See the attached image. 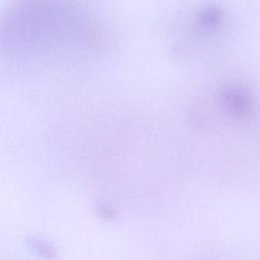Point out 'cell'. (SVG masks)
<instances>
[{"mask_svg": "<svg viewBox=\"0 0 260 260\" xmlns=\"http://www.w3.org/2000/svg\"><path fill=\"white\" fill-rule=\"evenodd\" d=\"M86 0H13L4 19L10 38L32 43L61 38L92 41L101 21Z\"/></svg>", "mask_w": 260, "mask_h": 260, "instance_id": "obj_1", "label": "cell"}, {"mask_svg": "<svg viewBox=\"0 0 260 260\" xmlns=\"http://www.w3.org/2000/svg\"><path fill=\"white\" fill-rule=\"evenodd\" d=\"M218 102L224 112L234 118H249L256 110L254 95L242 83H230L222 87Z\"/></svg>", "mask_w": 260, "mask_h": 260, "instance_id": "obj_2", "label": "cell"}]
</instances>
